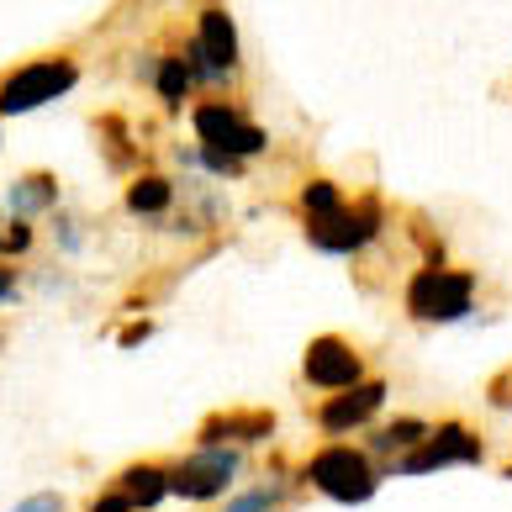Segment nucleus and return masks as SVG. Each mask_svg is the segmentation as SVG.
I'll return each instance as SVG.
<instances>
[{"instance_id": "obj_22", "label": "nucleus", "mask_w": 512, "mask_h": 512, "mask_svg": "<svg viewBox=\"0 0 512 512\" xmlns=\"http://www.w3.org/2000/svg\"><path fill=\"white\" fill-rule=\"evenodd\" d=\"M196 164H206V169H212V175H243V159H233V154H217V148H201V154H196Z\"/></svg>"}, {"instance_id": "obj_8", "label": "nucleus", "mask_w": 512, "mask_h": 512, "mask_svg": "<svg viewBox=\"0 0 512 512\" xmlns=\"http://www.w3.org/2000/svg\"><path fill=\"white\" fill-rule=\"evenodd\" d=\"M301 375H307L317 391H349V386L365 381V359H359V349L349 338L322 333L307 344V354H301Z\"/></svg>"}, {"instance_id": "obj_12", "label": "nucleus", "mask_w": 512, "mask_h": 512, "mask_svg": "<svg viewBox=\"0 0 512 512\" xmlns=\"http://www.w3.org/2000/svg\"><path fill=\"white\" fill-rule=\"evenodd\" d=\"M111 486H117L122 497H127L132 507H138V512H154L164 497H175V491H169V465H164V460H138V465H122Z\"/></svg>"}, {"instance_id": "obj_10", "label": "nucleus", "mask_w": 512, "mask_h": 512, "mask_svg": "<svg viewBox=\"0 0 512 512\" xmlns=\"http://www.w3.org/2000/svg\"><path fill=\"white\" fill-rule=\"evenodd\" d=\"M386 391H391L386 381H359V386H349V391H333L312 417H317L322 433H354V428H365L370 417L381 412Z\"/></svg>"}, {"instance_id": "obj_25", "label": "nucleus", "mask_w": 512, "mask_h": 512, "mask_svg": "<svg viewBox=\"0 0 512 512\" xmlns=\"http://www.w3.org/2000/svg\"><path fill=\"white\" fill-rule=\"evenodd\" d=\"M11 296H16V270H11V264H0V307H6Z\"/></svg>"}, {"instance_id": "obj_6", "label": "nucleus", "mask_w": 512, "mask_h": 512, "mask_svg": "<svg viewBox=\"0 0 512 512\" xmlns=\"http://www.w3.org/2000/svg\"><path fill=\"white\" fill-rule=\"evenodd\" d=\"M191 122H196V138L201 148H217V154H233V159H254L270 148V132L254 127L233 101H201L191 111Z\"/></svg>"}, {"instance_id": "obj_14", "label": "nucleus", "mask_w": 512, "mask_h": 512, "mask_svg": "<svg viewBox=\"0 0 512 512\" xmlns=\"http://www.w3.org/2000/svg\"><path fill=\"white\" fill-rule=\"evenodd\" d=\"M122 201H127L132 217H164L169 201H175V180L169 175H132Z\"/></svg>"}, {"instance_id": "obj_4", "label": "nucleus", "mask_w": 512, "mask_h": 512, "mask_svg": "<svg viewBox=\"0 0 512 512\" xmlns=\"http://www.w3.org/2000/svg\"><path fill=\"white\" fill-rule=\"evenodd\" d=\"M80 85V64L69 53H53V59H37V64H22L16 74L0 80V117H22V111H37L48 101L69 96Z\"/></svg>"}, {"instance_id": "obj_27", "label": "nucleus", "mask_w": 512, "mask_h": 512, "mask_svg": "<svg viewBox=\"0 0 512 512\" xmlns=\"http://www.w3.org/2000/svg\"><path fill=\"white\" fill-rule=\"evenodd\" d=\"M502 476H507V481H512V465H502Z\"/></svg>"}, {"instance_id": "obj_2", "label": "nucleus", "mask_w": 512, "mask_h": 512, "mask_svg": "<svg viewBox=\"0 0 512 512\" xmlns=\"http://www.w3.org/2000/svg\"><path fill=\"white\" fill-rule=\"evenodd\" d=\"M470 307H476V275L454 270V264H423L407 280V312L412 322H460Z\"/></svg>"}, {"instance_id": "obj_1", "label": "nucleus", "mask_w": 512, "mask_h": 512, "mask_svg": "<svg viewBox=\"0 0 512 512\" xmlns=\"http://www.w3.org/2000/svg\"><path fill=\"white\" fill-rule=\"evenodd\" d=\"M312 491H322L328 502H344V507H359L381 491V476L386 470L370 460V449H354V444H322L307 465H301Z\"/></svg>"}, {"instance_id": "obj_19", "label": "nucleus", "mask_w": 512, "mask_h": 512, "mask_svg": "<svg viewBox=\"0 0 512 512\" xmlns=\"http://www.w3.org/2000/svg\"><path fill=\"white\" fill-rule=\"evenodd\" d=\"M32 249V222L22 217H0V264H11L16 254Z\"/></svg>"}, {"instance_id": "obj_5", "label": "nucleus", "mask_w": 512, "mask_h": 512, "mask_svg": "<svg viewBox=\"0 0 512 512\" xmlns=\"http://www.w3.org/2000/svg\"><path fill=\"white\" fill-rule=\"evenodd\" d=\"M486 460V439L476 428H465L460 417L449 423H433L428 439L417 444L407 460H396L386 476H433V470H449V465H481Z\"/></svg>"}, {"instance_id": "obj_9", "label": "nucleus", "mask_w": 512, "mask_h": 512, "mask_svg": "<svg viewBox=\"0 0 512 512\" xmlns=\"http://www.w3.org/2000/svg\"><path fill=\"white\" fill-rule=\"evenodd\" d=\"M270 433H275L270 407H227V412L201 417L196 444L201 449H233V444H259V439H270Z\"/></svg>"}, {"instance_id": "obj_11", "label": "nucleus", "mask_w": 512, "mask_h": 512, "mask_svg": "<svg viewBox=\"0 0 512 512\" xmlns=\"http://www.w3.org/2000/svg\"><path fill=\"white\" fill-rule=\"evenodd\" d=\"M196 43L206 53V64H212L222 80H233V69H238V27H233V16H227L222 6H206L201 27H196Z\"/></svg>"}, {"instance_id": "obj_18", "label": "nucleus", "mask_w": 512, "mask_h": 512, "mask_svg": "<svg viewBox=\"0 0 512 512\" xmlns=\"http://www.w3.org/2000/svg\"><path fill=\"white\" fill-rule=\"evenodd\" d=\"M344 201H349V196L338 191L333 180H307V185H301V201H296V206H301V227H307V222H322V217H333Z\"/></svg>"}, {"instance_id": "obj_26", "label": "nucleus", "mask_w": 512, "mask_h": 512, "mask_svg": "<svg viewBox=\"0 0 512 512\" xmlns=\"http://www.w3.org/2000/svg\"><path fill=\"white\" fill-rule=\"evenodd\" d=\"M143 338H148V322H138V328H127V333H122V344L132 349V344H143Z\"/></svg>"}, {"instance_id": "obj_3", "label": "nucleus", "mask_w": 512, "mask_h": 512, "mask_svg": "<svg viewBox=\"0 0 512 512\" xmlns=\"http://www.w3.org/2000/svg\"><path fill=\"white\" fill-rule=\"evenodd\" d=\"M381 227H386L381 191H359V196H349L344 206H338L333 217L307 222V243L322 249V254H359L365 243L381 238Z\"/></svg>"}, {"instance_id": "obj_23", "label": "nucleus", "mask_w": 512, "mask_h": 512, "mask_svg": "<svg viewBox=\"0 0 512 512\" xmlns=\"http://www.w3.org/2000/svg\"><path fill=\"white\" fill-rule=\"evenodd\" d=\"M11 512H64V497H59V491H37V497L16 502Z\"/></svg>"}, {"instance_id": "obj_24", "label": "nucleus", "mask_w": 512, "mask_h": 512, "mask_svg": "<svg viewBox=\"0 0 512 512\" xmlns=\"http://www.w3.org/2000/svg\"><path fill=\"white\" fill-rule=\"evenodd\" d=\"M90 512H138V507H132V502L122 497V491H117V486H111V491H101V497H96V502H90Z\"/></svg>"}, {"instance_id": "obj_15", "label": "nucleus", "mask_w": 512, "mask_h": 512, "mask_svg": "<svg viewBox=\"0 0 512 512\" xmlns=\"http://www.w3.org/2000/svg\"><path fill=\"white\" fill-rule=\"evenodd\" d=\"M423 439H428V423H423V417H391V423L370 439V449H375V454H391V465H396V460H407V454L423 444Z\"/></svg>"}, {"instance_id": "obj_20", "label": "nucleus", "mask_w": 512, "mask_h": 512, "mask_svg": "<svg viewBox=\"0 0 512 512\" xmlns=\"http://www.w3.org/2000/svg\"><path fill=\"white\" fill-rule=\"evenodd\" d=\"M275 507H280V486L270 481V486H254L249 497H238L227 512H275Z\"/></svg>"}, {"instance_id": "obj_13", "label": "nucleus", "mask_w": 512, "mask_h": 512, "mask_svg": "<svg viewBox=\"0 0 512 512\" xmlns=\"http://www.w3.org/2000/svg\"><path fill=\"white\" fill-rule=\"evenodd\" d=\"M53 201H59V175H48V169H32V175L11 180L6 212L27 222V217H37V212H53Z\"/></svg>"}, {"instance_id": "obj_16", "label": "nucleus", "mask_w": 512, "mask_h": 512, "mask_svg": "<svg viewBox=\"0 0 512 512\" xmlns=\"http://www.w3.org/2000/svg\"><path fill=\"white\" fill-rule=\"evenodd\" d=\"M191 85H196V74H191V64H185V53H159L154 90H159V101H164L169 111H180V106H185Z\"/></svg>"}, {"instance_id": "obj_17", "label": "nucleus", "mask_w": 512, "mask_h": 512, "mask_svg": "<svg viewBox=\"0 0 512 512\" xmlns=\"http://www.w3.org/2000/svg\"><path fill=\"white\" fill-rule=\"evenodd\" d=\"M96 138L106 143L111 169H127V164H132V143H138V138L127 132V117H122V111H101V117H96Z\"/></svg>"}, {"instance_id": "obj_7", "label": "nucleus", "mask_w": 512, "mask_h": 512, "mask_svg": "<svg viewBox=\"0 0 512 512\" xmlns=\"http://www.w3.org/2000/svg\"><path fill=\"white\" fill-rule=\"evenodd\" d=\"M238 465H243L238 449H196V454H185L180 465H169V491H175L180 502H212L233 486Z\"/></svg>"}, {"instance_id": "obj_21", "label": "nucleus", "mask_w": 512, "mask_h": 512, "mask_svg": "<svg viewBox=\"0 0 512 512\" xmlns=\"http://www.w3.org/2000/svg\"><path fill=\"white\" fill-rule=\"evenodd\" d=\"M486 402L502 407V412H512V365H502V370L486 381Z\"/></svg>"}]
</instances>
